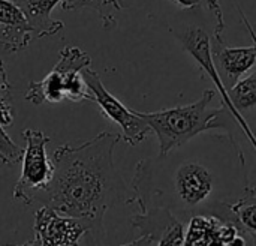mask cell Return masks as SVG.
<instances>
[{"label": "cell", "mask_w": 256, "mask_h": 246, "mask_svg": "<svg viewBox=\"0 0 256 246\" xmlns=\"http://www.w3.org/2000/svg\"><path fill=\"white\" fill-rule=\"evenodd\" d=\"M198 137L136 164L130 203L140 212L165 209L183 224L195 216L234 224L232 206L254 186L244 152L237 137L224 131L202 141Z\"/></svg>", "instance_id": "6da1fadb"}, {"label": "cell", "mask_w": 256, "mask_h": 246, "mask_svg": "<svg viewBox=\"0 0 256 246\" xmlns=\"http://www.w3.org/2000/svg\"><path fill=\"white\" fill-rule=\"evenodd\" d=\"M120 134L104 131L78 144H62L54 150V176L36 201L90 225L94 243L104 237L105 213L116 204H130L132 195L114 165V149Z\"/></svg>", "instance_id": "7a4b0ae2"}, {"label": "cell", "mask_w": 256, "mask_h": 246, "mask_svg": "<svg viewBox=\"0 0 256 246\" xmlns=\"http://www.w3.org/2000/svg\"><path fill=\"white\" fill-rule=\"evenodd\" d=\"M216 90L207 89L198 101L188 105L164 108L159 111H138L152 132L158 137L159 155H166L189 143L192 138L210 131H224L237 137L232 129L238 125L232 114L222 104L218 108H210Z\"/></svg>", "instance_id": "3957f363"}, {"label": "cell", "mask_w": 256, "mask_h": 246, "mask_svg": "<svg viewBox=\"0 0 256 246\" xmlns=\"http://www.w3.org/2000/svg\"><path fill=\"white\" fill-rule=\"evenodd\" d=\"M204 8H192V9H183L172 23H170V32L174 35V38L180 42L183 50L196 62V65L208 75L212 83L216 86V90L219 92L220 104L232 114L234 120L237 122L240 131L248 138V141L252 144L256 152V135L254 134L249 122L236 111L230 96L228 90L216 69L213 54H212V32L207 29V21L202 14ZM213 29V24H212Z\"/></svg>", "instance_id": "277c9868"}, {"label": "cell", "mask_w": 256, "mask_h": 246, "mask_svg": "<svg viewBox=\"0 0 256 246\" xmlns=\"http://www.w3.org/2000/svg\"><path fill=\"white\" fill-rule=\"evenodd\" d=\"M22 138L26 141L22 152V170L18 182L12 189L15 200L24 204H33L36 197L44 192L52 180L54 162L46 155V146L51 138L39 129H24Z\"/></svg>", "instance_id": "5b68a950"}, {"label": "cell", "mask_w": 256, "mask_h": 246, "mask_svg": "<svg viewBox=\"0 0 256 246\" xmlns=\"http://www.w3.org/2000/svg\"><path fill=\"white\" fill-rule=\"evenodd\" d=\"M81 74L88 89V101L94 102L106 119L120 126L122 140L129 146H136L142 143L152 132V129L146 123V120L138 114V111L129 110L112 93H110L104 86L99 74L93 71L90 66L84 68Z\"/></svg>", "instance_id": "8992f818"}, {"label": "cell", "mask_w": 256, "mask_h": 246, "mask_svg": "<svg viewBox=\"0 0 256 246\" xmlns=\"http://www.w3.org/2000/svg\"><path fill=\"white\" fill-rule=\"evenodd\" d=\"M34 239L42 246H80L82 236L90 233L84 219L63 215L50 206L34 213Z\"/></svg>", "instance_id": "52a82bcc"}, {"label": "cell", "mask_w": 256, "mask_h": 246, "mask_svg": "<svg viewBox=\"0 0 256 246\" xmlns=\"http://www.w3.org/2000/svg\"><path fill=\"white\" fill-rule=\"evenodd\" d=\"M212 54L226 90L231 89L243 75L252 71L256 65V50L254 45L230 47L224 38L213 39L212 36Z\"/></svg>", "instance_id": "ba28073f"}, {"label": "cell", "mask_w": 256, "mask_h": 246, "mask_svg": "<svg viewBox=\"0 0 256 246\" xmlns=\"http://www.w3.org/2000/svg\"><path fill=\"white\" fill-rule=\"evenodd\" d=\"M92 65L90 56L78 47H64L56 63L64 80V96L68 101H88V89L81 71Z\"/></svg>", "instance_id": "9c48e42d"}, {"label": "cell", "mask_w": 256, "mask_h": 246, "mask_svg": "<svg viewBox=\"0 0 256 246\" xmlns=\"http://www.w3.org/2000/svg\"><path fill=\"white\" fill-rule=\"evenodd\" d=\"M33 30L12 0H0V50L18 53L28 47Z\"/></svg>", "instance_id": "30bf717a"}, {"label": "cell", "mask_w": 256, "mask_h": 246, "mask_svg": "<svg viewBox=\"0 0 256 246\" xmlns=\"http://www.w3.org/2000/svg\"><path fill=\"white\" fill-rule=\"evenodd\" d=\"M26 15L36 38H51L63 30L64 23L52 18V9L62 0H12Z\"/></svg>", "instance_id": "8fae6325"}, {"label": "cell", "mask_w": 256, "mask_h": 246, "mask_svg": "<svg viewBox=\"0 0 256 246\" xmlns=\"http://www.w3.org/2000/svg\"><path fill=\"white\" fill-rule=\"evenodd\" d=\"M24 99L34 104H57L66 99L64 96V80L58 69L52 68L50 74H46L39 81H30L28 89L24 95Z\"/></svg>", "instance_id": "7c38bea8"}, {"label": "cell", "mask_w": 256, "mask_h": 246, "mask_svg": "<svg viewBox=\"0 0 256 246\" xmlns=\"http://www.w3.org/2000/svg\"><path fill=\"white\" fill-rule=\"evenodd\" d=\"M228 96L236 108L246 120L249 116L256 114V69L249 71L243 75L231 89H228ZM249 122V120H248Z\"/></svg>", "instance_id": "4fadbf2b"}, {"label": "cell", "mask_w": 256, "mask_h": 246, "mask_svg": "<svg viewBox=\"0 0 256 246\" xmlns=\"http://www.w3.org/2000/svg\"><path fill=\"white\" fill-rule=\"evenodd\" d=\"M62 8L72 12L90 8L98 12L102 26L111 29L117 24V14L124 8V3L123 0H64Z\"/></svg>", "instance_id": "5bb4252c"}, {"label": "cell", "mask_w": 256, "mask_h": 246, "mask_svg": "<svg viewBox=\"0 0 256 246\" xmlns=\"http://www.w3.org/2000/svg\"><path fill=\"white\" fill-rule=\"evenodd\" d=\"M234 224L248 231L250 236L256 234V186L254 185L244 197L232 206Z\"/></svg>", "instance_id": "9a60e30c"}, {"label": "cell", "mask_w": 256, "mask_h": 246, "mask_svg": "<svg viewBox=\"0 0 256 246\" xmlns=\"http://www.w3.org/2000/svg\"><path fill=\"white\" fill-rule=\"evenodd\" d=\"M22 149L16 146L12 138L4 132V128L0 125V161L6 165L16 164L22 158Z\"/></svg>", "instance_id": "2e32d148"}, {"label": "cell", "mask_w": 256, "mask_h": 246, "mask_svg": "<svg viewBox=\"0 0 256 246\" xmlns=\"http://www.w3.org/2000/svg\"><path fill=\"white\" fill-rule=\"evenodd\" d=\"M178 6L183 9H192V8H204L206 11L210 12L213 20H225L222 6L219 0H174Z\"/></svg>", "instance_id": "e0dca14e"}, {"label": "cell", "mask_w": 256, "mask_h": 246, "mask_svg": "<svg viewBox=\"0 0 256 246\" xmlns=\"http://www.w3.org/2000/svg\"><path fill=\"white\" fill-rule=\"evenodd\" d=\"M158 246H184V224L177 222L168 228L158 240Z\"/></svg>", "instance_id": "ac0fdd59"}, {"label": "cell", "mask_w": 256, "mask_h": 246, "mask_svg": "<svg viewBox=\"0 0 256 246\" xmlns=\"http://www.w3.org/2000/svg\"><path fill=\"white\" fill-rule=\"evenodd\" d=\"M14 123V108L8 101V95H0V125L3 128Z\"/></svg>", "instance_id": "d6986e66"}, {"label": "cell", "mask_w": 256, "mask_h": 246, "mask_svg": "<svg viewBox=\"0 0 256 246\" xmlns=\"http://www.w3.org/2000/svg\"><path fill=\"white\" fill-rule=\"evenodd\" d=\"M232 2H234V5H236V8H237V11H238L240 17H242V23H243V26L246 27V30H248V33H249V36H250V39H252V45L255 47V50H256V24L250 23V20L246 17V14H244L243 8L240 6L238 0H232Z\"/></svg>", "instance_id": "ffe728a7"}, {"label": "cell", "mask_w": 256, "mask_h": 246, "mask_svg": "<svg viewBox=\"0 0 256 246\" xmlns=\"http://www.w3.org/2000/svg\"><path fill=\"white\" fill-rule=\"evenodd\" d=\"M10 90V83L8 80V74L4 69V63L0 59V95H9Z\"/></svg>", "instance_id": "44dd1931"}, {"label": "cell", "mask_w": 256, "mask_h": 246, "mask_svg": "<svg viewBox=\"0 0 256 246\" xmlns=\"http://www.w3.org/2000/svg\"><path fill=\"white\" fill-rule=\"evenodd\" d=\"M118 246H158V240L153 239L152 236H140L138 239H135V240H132L129 243Z\"/></svg>", "instance_id": "7402d4cb"}, {"label": "cell", "mask_w": 256, "mask_h": 246, "mask_svg": "<svg viewBox=\"0 0 256 246\" xmlns=\"http://www.w3.org/2000/svg\"><path fill=\"white\" fill-rule=\"evenodd\" d=\"M18 246H42L36 239H33V240H30V242H27V243H24V245H18Z\"/></svg>", "instance_id": "603a6c76"}, {"label": "cell", "mask_w": 256, "mask_h": 246, "mask_svg": "<svg viewBox=\"0 0 256 246\" xmlns=\"http://www.w3.org/2000/svg\"><path fill=\"white\" fill-rule=\"evenodd\" d=\"M252 237H254V242H255V246H256V234H254Z\"/></svg>", "instance_id": "cb8c5ba5"}]
</instances>
